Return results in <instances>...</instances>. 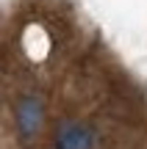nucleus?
<instances>
[{
  "label": "nucleus",
  "mask_w": 147,
  "mask_h": 149,
  "mask_svg": "<svg viewBox=\"0 0 147 149\" xmlns=\"http://www.w3.org/2000/svg\"><path fill=\"white\" fill-rule=\"evenodd\" d=\"M58 149H92V135L86 127L70 122L58 130Z\"/></svg>",
  "instance_id": "2"
},
{
  "label": "nucleus",
  "mask_w": 147,
  "mask_h": 149,
  "mask_svg": "<svg viewBox=\"0 0 147 149\" xmlns=\"http://www.w3.org/2000/svg\"><path fill=\"white\" fill-rule=\"evenodd\" d=\"M39 122H42V102H39V97H25L20 102V108H17V124H20L22 135L36 133Z\"/></svg>",
  "instance_id": "1"
}]
</instances>
